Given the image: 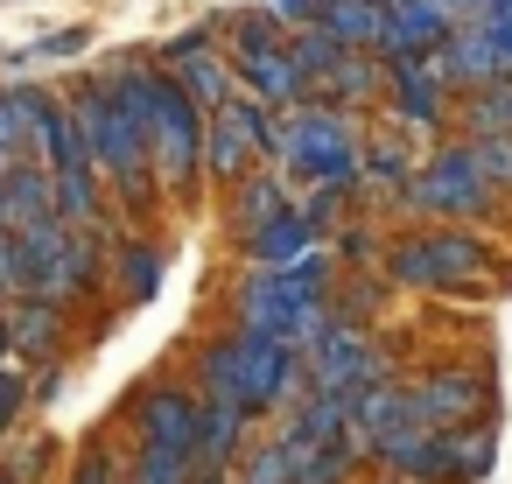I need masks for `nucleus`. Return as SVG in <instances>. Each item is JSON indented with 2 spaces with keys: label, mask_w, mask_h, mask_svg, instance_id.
Segmentation results:
<instances>
[{
  "label": "nucleus",
  "mask_w": 512,
  "mask_h": 484,
  "mask_svg": "<svg viewBox=\"0 0 512 484\" xmlns=\"http://www.w3.org/2000/svg\"><path fill=\"white\" fill-rule=\"evenodd\" d=\"M407 197H414L421 211H435V218H463V211H484L491 183H484V169H477L470 148H442V155L428 162V176H421Z\"/></svg>",
  "instance_id": "9d476101"
},
{
  "label": "nucleus",
  "mask_w": 512,
  "mask_h": 484,
  "mask_svg": "<svg viewBox=\"0 0 512 484\" xmlns=\"http://www.w3.org/2000/svg\"><path fill=\"white\" fill-rule=\"evenodd\" d=\"M449 29H456V22L435 15L428 0H379V43H372V50H386L393 64H400V57H435V43H442Z\"/></svg>",
  "instance_id": "9b49d317"
},
{
  "label": "nucleus",
  "mask_w": 512,
  "mask_h": 484,
  "mask_svg": "<svg viewBox=\"0 0 512 484\" xmlns=\"http://www.w3.org/2000/svg\"><path fill=\"white\" fill-rule=\"evenodd\" d=\"M267 148H274L295 176H309V183H323V190H330V183L344 190V183L365 169L337 113H295L288 127H267Z\"/></svg>",
  "instance_id": "39448f33"
},
{
  "label": "nucleus",
  "mask_w": 512,
  "mask_h": 484,
  "mask_svg": "<svg viewBox=\"0 0 512 484\" xmlns=\"http://www.w3.org/2000/svg\"><path fill=\"white\" fill-rule=\"evenodd\" d=\"M78 484H120V470H113V456H85V470H78Z\"/></svg>",
  "instance_id": "72a5a7b5"
},
{
  "label": "nucleus",
  "mask_w": 512,
  "mask_h": 484,
  "mask_svg": "<svg viewBox=\"0 0 512 484\" xmlns=\"http://www.w3.org/2000/svg\"><path fill=\"white\" fill-rule=\"evenodd\" d=\"M134 120H141V134H148V162L162 169V183L176 190V183H190V169L204 162V120H197V106L176 92V78H148V71H113V85H106Z\"/></svg>",
  "instance_id": "f257e3e1"
},
{
  "label": "nucleus",
  "mask_w": 512,
  "mask_h": 484,
  "mask_svg": "<svg viewBox=\"0 0 512 484\" xmlns=\"http://www.w3.org/2000/svg\"><path fill=\"white\" fill-rule=\"evenodd\" d=\"M0 330H8V344H22V351H50L57 344V302H22V316L15 323H0Z\"/></svg>",
  "instance_id": "4be33fe9"
},
{
  "label": "nucleus",
  "mask_w": 512,
  "mask_h": 484,
  "mask_svg": "<svg viewBox=\"0 0 512 484\" xmlns=\"http://www.w3.org/2000/svg\"><path fill=\"white\" fill-rule=\"evenodd\" d=\"M316 29L337 50H365L379 43V0H316Z\"/></svg>",
  "instance_id": "f3484780"
},
{
  "label": "nucleus",
  "mask_w": 512,
  "mask_h": 484,
  "mask_svg": "<svg viewBox=\"0 0 512 484\" xmlns=\"http://www.w3.org/2000/svg\"><path fill=\"white\" fill-rule=\"evenodd\" d=\"M50 218V169L43 162H15L8 176H0V232H29Z\"/></svg>",
  "instance_id": "4468645a"
},
{
  "label": "nucleus",
  "mask_w": 512,
  "mask_h": 484,
  "mask_svg": "<svg viewBox=\"0 0 512 484\" xmlns=\"http://www.w3.org/2000/svg\"><path fill=\"white\" fill-rule=\"evenodd\" d=\"M239 64H246V78H253L260 99H295V92H302V78H295V64H288L281 43H274V50H253V57H239Z\"/></svg>",
  "instance_id": "aec40b11"
},
{
  "label": "nucleus",
  "mask_w": 512,
  "mask_h": 484,
  "mask_svg": "<svg viewBox=\"0 0 512 484\" xmlns=\"http://www.w3.org/2000/svg\"><path fill=\"white\" fill-rule=\"evenodd\" d=\"M141 435H148V449H190L197 456V400L176 393V386L148 393L141 400Z\"/></svg>",
  "instance_id": "2eb2a0df"
},
{
  "label": "nucleus",
  "mask_w": 512,
  "mask_h": 484,
  "mask_svg": "<svg viewBox=\"0 0 512 484\" xmlns=\"http://www.w3.org/2000/svg\"><path fill=\"white\" fill-rule=\"evenodd\" d=\"M330 92H337V99H365V92H372V71H365L358 57H344V64L330 71Z\"/></svg>",
  "instance_id": "c85d7f7f"
},
{
  "label": "nucleus",
  "mask_w": 512,
  "mask_h": 484,
  "mask_svg": "<svg viewBox=\"0 0 512 484\" xmlns=\"http://www.w3.org/2000/svg\"><path fill=\"white\" fill-rule=\"evenodd\" d=\"M176 92H183L190 106H197V99H204V106H225V99H232V71H225L211 50H190V57H183V78H176Z\"/></svg>",
  "instance_id": "6ab92c4d"
},
{
  "label": "nucleus",
  "mask_w": 512,
  "mask_h": 484,
  "mask_svg": "<svg viewBox=\"0 0 512 484\" xmlns=\"http://www.w3.org/2000/svg\"><path fill=\"white\" fill-rule=\"evenodd\" d=\"M470 407H477V386H470V372H435V379H421V386L407 393V414H414V428H435V435L463 428V421H470Z\"/></svg>",
  "instance_id": "ddd939ff"
},
{
  "label": "nucleus",
  "mask_w": 512,
  "mask_h": 484,
  "mask_svg": "<svg viewBox=\"0 0 512 484\" xmlns=\"http://www.w3.org/2000/svg\"><path fill=\"white\" fill-rule=\"evenodd\" d=\"M190 449H141L134 463V484H190Z\"/></svg>",
  "instance_id": "393cba45"
},
{
  "label": "nucleus",
  "mask_w": 512,
  "mask_h": 484,
  "mask_svg": "<svg viewBox=\"0 0 512 484\" xmlns=\"http://www.w3.org/2000/svg\"><path fill=\"white\" fill-rule=\"evenodd\" d=\"M232 50H239V57H253V50H274V15H246V22L232 29Z\"/></svg>",
  "instance_id": "cd10ccee"
},
{
  "label": "nucleus",
  "mask_w": 512,
  "mask_h": 484,
  "mask_svg": "<svg viewBox=\"0 0 512 484\" xmlns=\"http://www.w3.org/2000/svg\"><path fill=\"white\" fill-rule=\"evenodd\" d=\"M470 127H477V134H512V78H491V85L470 99Z\"/></svg>",
  "instance_id": "b1692460"
},
{
  "label": "nucleus",
  "mask_w": 512,
  "mask_h": 484,
  "mask_svg": "<svg viewBox=\"0 0 512 484\" xmlns=\"http://www.w3.org/2000/svg\"><path fill=\"white\" fill-rule=\"evenodd\" d=\"M0 288H15V295H22V253H15L8 232H0Z\"/></svg>",
  "instance_id": "2f4dec72"
},
{
  "label": "nucleus",
  "mask_w": 512,
  "mask_h": 484,
  "mask_svg": "<svg viewBox=\"0 0 512 484\" xmlns=\"http://www.w3.org/2000/svg\"><path fill=\"white\" fill-rule=\"evenodd\" d=\"M71 50H85V36H50L43 43V57H71Z\"/></svg>",
  "instance_id": "c9c22d12"
},
{
  "label": "nucleus",
  "mask_w": 512,
  "mask_h": 484,
  "mask_svg": "<svg viewBox=\"0 0 512 484\" xmlns=\"http://www.w3.org/2000/svg\"><path fill=\"white\" fill-rule=\"evenodd\" d=\"M512 71V8H491L484 22L470 29H449L435 43V78H456V85H491Z\"/></svg>",
  "instance_id": "423d86ee"
},
{
  "label": "nucleus",
  "mask_w": 512,
  "mask_h": 484,
  "mask_svg": "<svg viewBox=\"0 0 512 484\" xmlns=\"http://www.w3.org/2000/svg\"><path fill=\"white\" fill-rule=\"evenodd\" d=\"M239 407H225V400H211V407H197V456L204 463H225L232 456V435H239Z\"/></svg>",
  "instance_id": "412c9836"
},
{
  "label": "nucleus",
  "mask_w": 512,
  "mask_h": 484,
  "mask_svg": "<svg viewBox=\"0 0 512 484\" xmlns=\"http://www.w3.org/2000/svg\"><path fill=\"white\" fill-rule=\"evenodd\" d=\"M323 260L302 253L295 267H260L246 288H239V323L253 337H274L288 351H309L316 330H323Z\"/></svg>",
  "instance_id": "f03ea898"
},
{
  "label": "nucleus",
  "mask_w": 512,
  "mask_h": 484,
  "mask_svg": "<svg viewBox=\"0 0 512 484\" xmlns=\"http://www.w3.org/2000/svg\"><path fill=\"white\" fill-rule=\"evenodd\" d=\"M288 379H295V351L288 344H274V337H232V344H218L211 358H204V386H211V400H225V407H239V414H253V407H274L281 393H288Z\"/></svg>",
  "instance_id": "7ed1b4c3"
},
{
  "label": "nucleus",
  "mask_w": 512,
  "mask_h": 484,
  "mask_svg": "<svg viewBox=\"0 0 512 484\" xmlns=\"http://www.w3.org/2000/svg\"><path fill=\"white\" fill-rule=\"evenodd\" d=\"M309 379H316V393H337V400H358L365 386H379V351L358 337V330H316V344H309Z\"/></svg>",
  "instance_id": "6e6552de"
},
{
  "label": "nucleus",
  "mask_w": 512,
  "mask_h": 484,
  "mask_svg": "<svg viewBox=\"0 0 512 484\" xmlns=\"http://www.w3.org/2000/svg\"><path fill=\"white\" fill-rule=\"evenodd\" d=\"M344 57H351V50H337L323 29H302V36L288 43V64H295V78H330Z\"/></svg>",
  "instance_id": "5701e85b"
},
{
  "label": "nucleus",
  "mask_w": 512,
  "mask_h": 484,
  "mask_svg": "<svg viewBox=\"0 0 512 484\" xmlns=\"http://www.w3.org/2000/svg\"><path fill=\"white\" fill-rule=\"evenodd\" d=\"M309 246H316V225H309L302 211H281V218H267V225L246 232V253H253L260 267H295Z\"/></svg>",
  "instance_id": "dca6fc26"
},
{
  "label": "nucleus",
  "mask_w": 512,
  "mask_h": 484,
  "mask_svg": "<svg viewBox=\"0 0 512 484\" xmlns=\"http://www.w3.org/2000/svg\"><path fill=\"white\" fill-rule=\"evenodd\" d=\"M274 22H302V29H316V0H274Z\"/></svg>",
  "instance_id": "473e14b6"
},
{
  "label": "nucleus",
  "mask_w": 512,
  "mask_h": 484,
  "mask_svg": "<svg viewBox=\"0 0 512 484\" xmlns=\"http://www.w3.org/2000/svg\"><path fill=\"white\" fill-rule=\"evenodd\" d=\"M372 176H379V183H400L407 162H400V155H372Z\"/></svg>",
  "instance_id": "f704fd0d"
},
{
  "label": "nucleus",
  "mask_w": 512,
  "mask_h": 484,
  "mask_svg": "<svg viewBox=\"0 0 512 484\" xmlns=\"http://www.w3.org/2000/svg\"><path fill=\"white\" fill-rule=\"evenodd\" d=\"M0 484H15V477H0Z\"/></svg>",
  "instance_id": "4c0bfd02"
},
{
  "label": "nucleus",
  "mask_w": 512,
  "mask_h": 484,
  "mask_svg": "<svg viewBox=\"0 0 512 484\" xmlns=\"http://www.w3.org/2000/svg\"><path fill=\"white\" fill-rule=\"evenodd\" d=\"M470 274H477V239H463V232H428L393 253V281H407V288H463Z\"/></svg>",
  "instance_id": "1a4fd4ad"
},
{
  "label": "nucleus",
  "mask_w": 512,
  "mask_h": 484,
  "mask_svg": "<svg viewBox=\"0 0 512 484\" xmlns=\"http://www.w3.org/2000/svg\"><path fill=\"white\" fill-rule=\"evenodd\" d=\"M127 281H134V295H148V288L162 281V260H155V253H127Z\"/></svg>",
  "instance_id": "7c9ffc66"
},
{
  "label": "nucleus",
  "mask_w": 512,
  "mask_h": 484,
  "mask_svg": "<svg viewBox=\"0 0 512 484\" xmlns=\"http://www.w3.org/2000/svg\"><path fill=\"white\" fill-rule=\"evenodd\" d=\"M477 169H484V183H505L512 190V134H477Z\"/></svg>",
  "instance_id": "bb28decb"
},
{
  "label": "nucleus",
  "mask_w": 512,
  "mask_h": 484,
  "mask_svg": "<svg viewBox=\"0 0 512 484\" xmlns=\"http://www.w3.org/2000/svg\"><path fill=\"white\" fill-rule=\"evenodd\" d=\"M393 92H400V113H407V120H421V127L442 120V78H435L428 57H400V64H393Z\"/></svg>",
  "instance_id": "a211bd4d"
},
{
  "label": "nucleus",
  "mask_w": 512,
  "mask_h": 484,
  "mask_svg": "<svg viewBox=\"0 0 512 484\" xmlns=\"http://www.w3.org/2000/svg\"><path fill=\"white\" fill-rule=\"evenodd\" d=\"M281 211H288V204H281V183H274V176H260V183L239 190V218H246V225H267V218H281Z\"/></svg>",
  "instance_id": "a878e982"
},
{
  "label": "nucleus",
  "mask_w": 512,
  "mask_h": 484,
  "mask_svg": "<svg viewBox=\"0 0 512 484\" xmlns=\"http://www.w3.org/2000/svg\"><path fill=\"white\" fill-rule=\"evenodd\" d=\"M64 113H71V127H78V148H85L92 169H106V176H120V183H141V176H148V134H141V120H134L106 85H85Z\"/></svg>",
  "instance_id": "20e7f679"
},
{
  "label": "nucleus",
  "mask_w": 512,
  "mask_h": 484,
  "mask_svg": "<svg viewBox=\"0 0 512 484\" xmlns=\"http://www.w3.org/2000/svg\"><path fill=\"white\" fill-rule=\"evenodd\" d=\"M22 400H29V386H22V372H0V428H8V421L22 414Z\"/></svg>",
  "instance_id": "c756f323"
},
{
  "label": "nucleus",
  "mask_w": 512,
  "mask_h": 484,
  "mask_svg": "<svg viewBox=\"0 0 512 484\" xmlns=\"http://www.w3.org/2000/svg\"><path fill=\"white\" fill-rule=\"evenodd\" d=\"M253 148H267V106H260V99H225L211 141H204L211 169H218V176H239Z\"/></svg>",
  "instance_id": "f8f14e48"
},
{
  "label": "nucleus",
  "mask_w": 512,
  "mask_h": 484,
  "mask_svg": "<svg viewBox=\"0 0 512 484\" xmlns=\"http://www.w3.org/2000/svg\"><path fill=\"white\" fill-rule=\"evenodd\" d=\"M0 351H8V330H0Z\"/></svg>",
  "instance_id": "e433bc0d"
},
{
  "label": "nucleus",
  "mask_w": 512,
  "mask_h": 484,
  "mask_svg": "<svg viewBox=\"0 0 512 484\" xmlns=\"http://www.w3.org/2000/svg\"><path fill=\"white\" fill-rule=\"evenodd\" d=\"M484 456H491L484 435H435V428H400L393 442H379V463L407 477H477Z\"/></svg>",
  "instance_id": "0eeeda50"
}]
</instances>
